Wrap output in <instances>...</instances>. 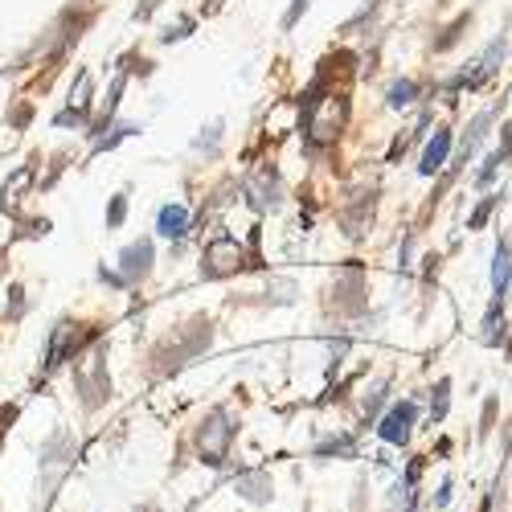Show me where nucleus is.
I'll use <instances>...</instances> for the list:
<instances>
[{
	"label": "nucleus",
	"instance_id": "f257e3e1",
	"mask_svg": "<svg viewBox=\"0 0 512 512\" xmlns=\"http://www.w3.org/2000/svg\"><path fill=\"white\" fill-rule=\"evenodd\" d=\"M74 381H78V394H82V406H87V410L107 402L111 377H107V365H103V345H95L87 357L74 361Z\"/></svg>",
	"mask_w": 512,
	"mask_h": 512
},
{
	"label": "nucleus",
	"instance_id": "f03ea898",
	"mask_svg": "<svg viewBox=\"0 0 512 512\" xmlns=\"http://www.w3.org/2000/svg\"><path fill=\"white\" fill-rule=\"evenodd\" d=\"M234 439V418L226 410H213L205 422H201V431H197V447L209 463H222L226 459V447Z\"/></svg>",
	"mask_w": 512,
	"mask_h": 512
},
{
	"label": "nucleus",
	"instance_id": "7ed1b4c3",
	"mask_svg": "<svg viewBox=\"0 0 512 512\" xmlns=\"http://www.w3.org/2000/svg\"><path fill=\"white\" fill-rule=\"evenodd\" d=\"M242 246H238V238H213L209 246H205V263H201V275L205 279H222V275H234V271H242Z\"/></svg>",
	"mask_w": 512,
	"mask_h": 512
},
{
	"label": "nucleus",
	"instance_id": "20e7f679",
	"mask_svg": "<svg viewBox=\"0 0 512 512\" xmlns=\"http://www.w3.org/2000/svg\"><path fill=\"white\" fill-rule=\"evenodd\" d=\"M82 340H91V332L82 324H58L54 336H50V353H46V369H58L62 361H74Z\"/></svg>",
	"mask_w": 512,
	"mask_h": 512
},
{
	"label": "nucleus",
	"instance_id": "39448f33",
	"mask_svg": "<svg viewBox=\"0 0 512 512\" xmlns=\"http://www.w3.org/2000/svg\"><path fill=\"white\" fill-rule=\"evenodd\" d=\"M152 259H156V250H152V238H140L132 242L123 254H119V267H123V279L127 283H140L148 271H152Z\"/></svg>",
	"mask_w": 512,
	"mask_h": 512
},
{
	"label": "nucleus",
	"instance_id": "423d86ee",
	"mask_svg": "<svg viewBox=\"0 0 512 512\" xmlns=\"http://www.w3.org/2000/svg\"><path fill=\"white\" fill-rule=\"evenodd\" d=\"M381 439L386 443H394V447H402V443H410V431H414V402H402V406H394L386 418H381Z\"/></svg>",
	"mask_w": 512,
	"mask_h": 512
},
{
	"label": "nucleus",
	"instance_id": "0eeeda50",
	"mask_svg": "<svg viewBox=\"0 0 512 512\" xmlns=\"http://www.w3.org/2000/svg\"><path fill=\"white\" fill-rule=\"evenodd\" d=\"M504 54H508V41H504V37H496V41H492V46L484 50V58L476 62V70H472V74H463V78H455V87H480V82H484V78H492V74L500 70Z\"/></svg>",
	"mask_w": 512,
	"mask_h": 512
},
{
	"label": "nucleus",
	"instance_id": "6e6552de",
	"mask_svg": "<svg viewBox=\"0 0 512 512\" xmlns=\"http://www.w3.org/2000/svg\"><path fill=\"white\" fill-rule=\"evenodd\" d=\"M447 156H451V127H435V140L426 144L422 164H418V173H422V177H435V173H443Z\"/></svg>",
	"mask_w": 512,
	"mask_h": 512
},
{
	"label": "nucleus",
	"instance_id": "1a4fd4ad",
	"mask_svg": "<svg viewBox=\"0 0 512 512\" xmlns=\"http://www.w3.org/2000/svg\"><path fill=\"white\" fill-rule=\"evenodd\" d=\"M156 230H160V238H168V242L185 238V234H189V209H185V205H164L160 218H156Z\"/></svg>",
	"mask_w": 512,
	"mask_h": 512
},
{
	"label": "nucleus",
	"instance_id": "9d476101",
	"mask_svg": "<svg viewBox=\"0 0 512 512\" xmlns=\"http://www.w3.org/2000/svg\"><path fill=\"white\" fill-rule=\"evenodd\" d=\"M508 287H512V246L496 242V254H492V291H496V300Z\"/></svg>",
	"mask_w": 512,
	"mask_h": 512
},
{
	"label": "nucleus",
	"instance_id": "9b49d317",
	"mask_svg": "<svg viewBox=\"0 0 512 512\" xmlns=\"http://www.w3.org/2000/svg\"><path fill=\"white\" fill-rule=\"evenodd\" d=\"M488 123H492V115H488V111H480V115L472 119V127H467V140H463V164L472 160V152L484 144V136H488Z\"/></svg>",
	"mask_w": 512,
	"mask_h": 512
},
{
	"label": "nucleus",
	"instance_id": "f8f14e48",
	"mask_svg": "<svg viewBox=\"0 0 512 512\" xmlns=\"http://www.w3.org/2000/svg\"><path fill=\"white\" fill-rule=\"evenodd\" d=\"M414 95H418V82H414V78H402V82H394V87H390L386 103L398 111V107H410V103H414Z\"/></svg>",
	"mask_w": 512,
	"mask_h": 512
},
{
	"label": "nucleus",
	"instance_id": "ddd939ff",
	"mask_svg": "<svg viewBox=\"0 0 512 512\" xmlns=\"http://www.w3.org/2000/svg\"><path fill=\"white\" fill-rule=\"evenodd\" d=\"M33 181V168H17V173H13V181H5V189H0V205H17V189H25Z\"/></svg>",
	"mask_w": 512,
	"mask_h": 512
},
{
	"label": "nucleus",
	"instance_id": "4468645a",
	"mask_svg": "<svg viewBox=\"0 0 512 512\" xmlns=\"http://www.w3.org/2000/svg\"><path fill=\"white\" fill-rule=\"evenodd\" d=\"M496 201H500V193L484 197V201L476 205V213H472V218H467V230H484V222L492 218V209H496Z\"/></svg>",
	"mask_w": 512,
	"mask_h": 512
},
{
	"label": "nucleus",
	"instance_id": "2eb2a0df",
	"mask_svg": "<svg viewBox=\"0 0 512 512\" xmlns=\"http://www.w3.org/2000/svg\"><path fill=\"white\" fill-rule=\"evenodd\" d=\"M447 394H451V381L443 377L439 386H435V394H431V418H435V422L447 414Z\"/></svg>",
	"mask_w": 512,
	"mask_h": 512
},
{
	"label": "nucleus",
	"instance_id": "dca6fc26",
	"mask_svg": "<svg viewBox=\"0 0 512 512\" xmlns=\"http://www.w3.org/2000/svg\"><path fill=\"white\" fill-rule=\"evenodd\" d=\"M123 218H127V197L119 193V197L111 201V209H107V226L115 230V226H123Z\"/></svg>",
	"mask_w": 512,
	"mask_h": 512
},
{
	"label": "nucleus",
	"instance_id": "f3484780",
	"mask_svg": "<svg viewBox=\"0 0 512 512\" xmlns=\"http://www.w3.org/2000/svg\"><path fill=\"white\" fill-rule=\"evenodd\" d=\"M496 164H504V156H500V152H492V156L484 160V168L476 173V185H492V177H496Z\"/></svg>",
	"mask_w": 512,
	"mask_h": 512
},
{
	"label": "nucleus",
	"instance_id": "a211bd4d",
	"mask_svg": "<svg viewBox=\"0 0 512 512\" xmlns=\"http://www.w3.org/2000/svg\"><path fill=\"white\" fill-rule=\"evenodd\" d=\"M189 29H193V21L185 17V21H177V29H173V25H168V29L160 33V41H164V46H173V41H181V37H189Z\"/></svg>",
	"mask_w": 512,
	"mask_h": 512
},
{
	"label": "nucleus",
	"instance_id": "6ab92c4d",
	"mask_svg": "<svg viewBox=\"0 0 512 512\" xmlns=\"http://www.w3.org/2000/svg\"><path fill=\"white\" fill-rule=\"evenodd\" d=\"M308 5H312V0H291V9H287V17H283V29H295V25H300V17L308 13Z\"/></svg>",
	"mask_w": 512,
	"mask_h": 512
},
{
	"label": "nucleus",
	"instance_id": "aec40b11",
	"mask_svg": "<svg viewBox=\"0 0 512 512\" xmlns=\"http://www.w3.org/2000/svg\"><path fill=\"white\" fill-rule=\"evenodd\" d=\"M160 5H164V0H140V5H136V13H132V17H136V21H148V17H152V13L160 9Z\"/></svg>",
	"mask_w": 512,
	"mask_h": 512
},
{
	"label": "nucleus",
	"instance_id": "412c9836",
	"mask_svg": "<svg viewBox=\"0 0 512 512\" xmlns=\"http://www.w3.org/2000/svg\"><path fill=\"white\" fill-rule=\"evenodd\" d=\"M17 418V410L13 406H5V410H0V439H5V431H9V422Z\"/></svg>",
	"mask_w": 512,
	"mask_h": 512
}]
</instances>
